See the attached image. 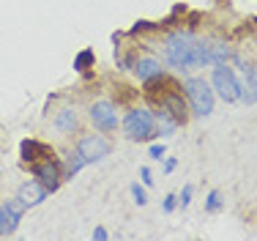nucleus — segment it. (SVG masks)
I'll return each mask as SVG.
<instances>
[{
    "label": "nucleus",
    "instance_id": "obj_9",
    "mask_svg": "<svg viewBox=\"0 0 257 241\" xmlns=\"http://www.w3.org/2000/svg\"><path fill=\"white\" fill-rule=\"evenodd\" d=\"M55 156V151L50 145H44V143H39V140H25L22 143V159L25 162H41V159H52Z\"/></svg>",
    "mask_w": 257,
    "mask_h": 241
},
{
    "label": "nucleus",
    "instance_id": "obj_7",
    "mask_svg": "<svg viewBox=\"0 0 257 241\" xmlns=\"http://www.w3.org/2000/svg\"><path fill=\"white\" fill-rule=\"evenodd\" d=\"M90 121H93V126H99L101 132H115V126H118L115 104L112 102H96L93 107H90Z\"/></svg>",
    "mask_w": 257,
    "mask_h": 241
},
{
    "label": "nucleus",
    "instance_id": "obj_5",
    "mask_svg": "<svg viewBox=\"0 0 257 241\" xmlns=\"http://www.w3.org/2000/svg\"><path fill=\"white\" fill-rule=\"evenodd\" d=\"M213 88H216V94L222 96L224 102L241 99V83L235 79V74H232V69H227V66H216V71H213Z\"/></svg>",
    "mask_w": 257,
    "mask_h": 241
},
{
    "label": "nucleus",
    "instance_id": "obj_25",
    "mask_svg": "<svg viewBox=\"0 0 257 241\" xmlns=\"http://www.w3.org/2000/svg\"><path fill=\"white\" fill-rule=\"evenodd\" d=\"M164 170H167V173H170V170H175V159H167V165H164Z\"/></svg>",
    "mask_w": 257,
    "mask_h": 241
},
{
    "label": "nucleus",
    "instance_id": "obj_23",
    "mask_svg": "<svg viewBox=\"0 0 257 241\" xmlns=\"http://www.w3.org/2000/svg\"><path fill=\"white\" fill-rule=\"evenodd\" d=\"M143 181H145V184H154V178H151V170H148V168L143 170Z\"/></svg>",
    "mask_w": 257,
    "mask_h": 241
},
{
    "label": "nucleus",
    "instance_id": "obj_2",
    "mask_svg": "<svg viewBox=\"0 0 257 241\" xmlns=\"http://www.w3.org/2000/svg\"><path fill=\"white\" fill-rule=\"evenodd\" d=\"M154 126H156V118L151 110H132L123 121V129L132 140H148L154 137Z\"/></svg>",
    "mask_w": 257,
    "mask_h": 241
},
{
    "label": "nucleus",
    "instance_id": "obj_17",
    "mask_svg": "<svg viewBox=\"0 0 257 241\" xmlns=\"http://www.w3.org/2000/svg\"><path fill=\"white\" fill-rule=\"evenodd\" d=\"M134 96H137V91H134V88H128V85H115V102L132 104Z\"/></svg>",
    "mask_w": 257,
    "mask_h": 241
},
{
    "label": "nucleus",
    "instance_id": "obj_4",
    "mask_svg": "<svg viewBox=\"0 0 257 241\" xmlns=\"http://www.w3.org/2000/svg\"><path fill=\"white\" fill-rule=\"evenodd\" d=\"M178 83H175L173 77H167V74H156V77L145 79V99H148L151 104H159L162 107L164 99L170 94H178Z\"/></svg>",
    "mask_w": 257,
    "mask_h": 241
},
{
    "label": "nucleus",
    "instance_id": "obj_24",
    "mask_svg": "<svg viewBox=\"0 0 257 241\" xmlns=\"http://www.w3.org/2000/svg\"><path fill=\"white\" fill-rule=\"evenodd\" d=\"M93 236H96V238H107V230H104V227H96Z\"/></svg>",
    "mask_w": 257,
    "mask_h": 241
},
{
    "label": "nucleus",
    "instance_id": "obj_12",
    "mask_svg": "<svg viewBox=\"0 0 257 241\" xmlns=\"http://www.w3.org/2000/svg\"><path fill=\"white\" fill-rule=\"evenodd\" d=\"M241 99L246 104L257 102V71L254 69H243V85H241Z\"/></svg>",
    "mask_w": 257,
    "mask_h": 241
},
{
    "label": "nucleus",
    "instance_id": "obj_18",
    "mask_svg": "<svg viewBox=\"0 0 257 241\" xmlns=\"http://www.w3.org/2000/svg\"><path fill=\"white\" fill-rule=\"evenodd\" d=\"M219 206H222V195H219V192H211V195H208L205 208H208V211H219Z\"/></svg>",
    "mask_w": 257,
    "mask_h": 241
},
{
    "label": "nucleus",
    "instance_id": "obj_10",
    "mask_svg": "<svg viewBox=\"0 0 257 241\" xmlns=\"http://www.w3.org/2000/svg\"><path fill=\"white\" fill-rule=\"evenodd\" d=\"M47 197V189L41 187L39 181H28V184H22V189H20V200L25 203V206H39L41 200Z\"/></svg>",
    "mask_w": 257,
    "mask_h": 241
},
{
    "label": "nucleus",
    "instance_id": "obj_21",
    "mask_svg": "<svg viewBox=\"0 0 257 241\" xmlns=\"http://www.w3.org/2000/svg\"><path fill=\"white\" fill-rule=\"evenodd\" d=\"M175 200H178L175 195H167V197H164V211H173V208H175Z\"/></svg>",
    "mask_w": 257,
    "mask_h": 241
},
{
    "label": "nucleus",
    "instance_id": "obj_14",
    "mask_svg": "<svg viewBox=\"0 0 257 241\" xmlns=\"http://www.w3.org/2000/svg\"><path fill=\"white\" fill-rule=\"evenodd\" d=\"M17 225H20V217H17V214H11L9 208L0 206V236H9V233H14Z\"/></svg>",
    "mask_w": 257,
    "mask_h": 241
},
{
    "label": "nucleus",
    "instance_id": "obj_1",
    "mask_svg": "<svg viewBox=\"0 0 257 241\" xmlns=\"http://www.w3.org/2000/svg\"><path fill=\"white\" fill-rule=\"evenodd\" d=\"M194 36L192 33H173L167 39V60L178 69H192V49H194Z\"/></svg>",
    "mask_w": 257,
    "mask_h": 241
},
{
    "label": "nucleus",
    "instance_id": "obj_19",
    "mask_svg": "<svg viewBox=\"0 0 257 241\" xmlns=\"http://www.w3.org/2000/svg\"><path fill=\"white\" fill-rule=\"evenodd\" d=\"M132 195H134V200H137V206H145V203H148V200H145V192H143V187H137V184L132 187Z\"/></svg>",
    "mask_w": 257,
    "mask_h": 241
},
{
    "label": "nucleus",
    "instance_id": "obj_13",
    "mask_svg": "<svg viewBox=\"0 0 257 241\" xmlns=\"http://www.w3.org/2000/svg\"><path fill=\"white\" fill-rule=\"evenodd\" d=\"M134 71H137V79H151V77H156V74H162V69H159V60L154 58H143V60H137V66H134Z\"/></svg>",
    "mask_w": 257,
    "mask_h": 241
},
{
    "label": "nucleus",
    "instance_id": "obj_15",
    "mask_svg": "<svg viewBox=\"0 0 257 241\" xmlns=\"http://www.w3.org/2000/svg\"><path fill=\"white\" fill-rule=\"evenodd\" d=\"M55 126H58L60 132H71V129H77V113L74 110H63V113L55 118Z\"/></svg>",
    "mask_w": 257,
    "mask_h": 241
},
{
    "label": "nucleus",
    "instance_id": "obj_8",
    "mask_svg": "<svg viewBox=\"0 0 257 241\" xmlns=\"http://www.w3.org/2000/svg\"><path fill=\"white\" fill-rule=\"evenodd\" d=\"M36 178H39V184L47 189V192H55V189L60 187V168L55 159H44L41 165H36L33 168Z\"/></svg>",
    "mask_w": 257,
    "mask_h": 241
},
{
    "label": "nucleus",
    "instance_id": "obj_11",
    "mask_svg": "<svg viewBox=\"0 0 257 241\" xmlns=\"http://www.w3.org/2000/svg\"><path fill=\"white\" fill-rule=\"evenodd\" d=\"M162 107L167 110L175 121H178V126H181V123H186V102L181 99V91H178V94H170L167 99H164Z\"/></svg>",
    "mask_w": 257,
    "mask_h": 241
},
{
    "label": "nucleus",
    "instance_id": "obj_16",
    "mask_svg": "<svg viewBox=\"0 0 257 241\" xmlns=\"http://www.w3.org/2000/svg\"><path fill=\"white\" fill-rule=\"evenodd\" d=\"M93 63H96V55H93V49H82V52L74 58V69L77 71H88V69H93Z\"/></svg>",
    "mask_w": 257,
    "mask_h": 241
},
{
    "label": "nucleus",
    "instance_id": "obj_20",
    "mask_svg": "<svg viewBox=\"0 0 257 241\" xmlns=\"http://www.w3.org/2000/svg\"><path fill=\"white\" fill-rule=\"evenodd\" d=\"M192 203V187H183V192H181V206H189Z\"/></svg>",
    "mask_w": 257,
    "mask_h": 241
},
{
    "label": "nucleus",
    "instance_id": "obj_3",
    "mask_svg": "<svg viewBox=\"0 0 257 241\" xmlns=\"http://www.w3.org/2000/svg\"><path fill=\"white\" fill-rule=\"evenodd\" d=\"M186 96L197 115H208L213 110V91L208 88L205 79H186Z\"/></svg>",
    "mask_w": 257,
    "mask_h": 241
},
{
    "label": "nucleus",
    "instance_id": "obj_6",
    "mask_svg": "<svg viewBox=\"0 0 257 241\" xmlns=\"http://www.w3.org/2000/svg\"><path fill=\"white\" fill-rule=\"evenodd\" d=\"M77 153L85 159V165H88V162H99V159H104L109 153V143L104 137H99V134H88V137L79 140Z\"/></svg>",
    "mask_w": 257,
    "mask_h": 241
},
{
    "label": "nucleus",
    "instance_id": "obj_22",
    "mask_svg": "<svg viewBox=\"0 0 257 241\" xmlns=\"http://www.w3.org/2000/svg\"><path fill=\"white\" fill-rule=\"evenodd\" d=\"M151 156H154V159H162V156H164V145H151Z\"/></svg>",
    "mask_w": 257,
    "mask_h": 241
}]
</instances>
